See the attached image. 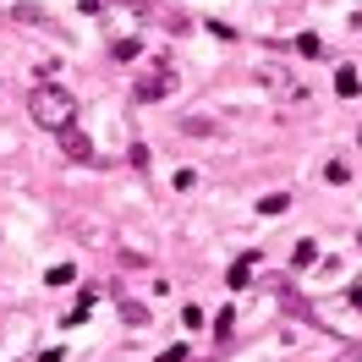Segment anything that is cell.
Instances as JSON below:
<instances>
[{
    "label": "cell",
    "mask_w": 362,
    "mask_h": 362,
    "mask_svg": "<svg viewBox=\"0 0 362 362\" xmlns=\"http://www.w3.org/2000/svg\"><path fill=\"white\" fill-rule=\"evenodd\" d=\"M335 93H346V99H351V93H362V83H357V71H351V66L335 71Z\"/></svg>",
    "instance_id": "cell-6"
},
{
    "label": "cell",
    "mask_w": 362,
    "mask_h": 362,
    "mask_svg": "<svg viewBox=\"0 0 362 362\" xmlns=\"http://www.w3.org/2000/svg\"><path fill=\"white\" fill-rule=\"evenodd\" d=\"M296 49H302L308 61H318V55H324V39H318V33H302V39H296Z\"/></svg>",
    "instance_id": "cell-7"
},
{
    "label": "cell",
    "mask_w": 362,
    "mask_h": 362,
    "mask_svg": "<svg viewBox=\"0 0 362 362\" xmlns=\"http://www.w3.org/2000/svg\"><path fill=\"white\" fill-rule=\"evenodd\" d=\"M357 137H362V132H357Z\"/></svg>",
    "instance_id": "cell-15"
},
{
    "label": "cell",
    "mask_w": 362,
    "mask_h": 362,
    "mask_svg": "<svg viewBox=\"0 0 362 362\" xmlns=\"http://www.w3.org/2000/svg\"><path fill=\"white\" fill-rule=\"evenodd\" d=\"M28 115H33L45 132H61V127H71V115H77V105H71V88H61V83L33 88V93H28Z\"/></svg>",
    "instance_id": "cell-1"
},
{
    "label": "cell",
    "mask_w": 362,
    "mask_h": 362,
    "mask_svg": "<svg viewBox=\"0 0 362 362\" xmlns=\"http://www.w3.org/2000/svg\"><path fill=\"white\" fill-rule=\"evenodd\" d=\"M71 274H77V269H71V264H55V269H49V274H45V280H49V286H66Z\"/></svg>",
    "instance_id": "cell-10"
},
{
    "label": "cell",
    "mask_w": 362,
    "mask_h": 362,
    "mask_svg": "<svg viewBox=\"0 0 362 362\" xmlns=\"http://www.w3.org/2000/svg\"><path fill=\"white\" fill-rule=\"evenodd\" d=\"M110 49H115V61H132V55H137V39H115Z\"/></svg>",
    "instance_id": "cell-9"
},
{
    "label": "cell",
    "mask_w": 362,
    "mask_h": 362,
    "mask_svg": "<svg viewBox=\"0 0 362 362\" xmlns=\"http://www.w3.org/2000/svg\"><path fill=\"white\" fill-rule=\"evenodd\" d=\"M170 93H176V71H170V66H154L148 77H137V99H143V105L170 99Z\"/></svg>",
    "instance_id": "cell-2"
},
{
    "label": "cell",
    "mask_w": 362,
    "mask_h": 362,
    "mask_svg": "<svg viewBox=\"0 0 362 362\" xmlns=\"http://www.w3.org/2000/svg\"><path fill=\"white\" fill-rule=\"evenodd\" d=\"M181 324L187 329H204V308H181Z\"/></svg>",
    "instance_id": "cell-11"
},
{
    "label": "cell",
    "mask_w": 362,
    "mask_h": 362,
    "mask_svg": "<svg viewBox=\"0 0 362 362\" xmlns=\"http://www.w3.org/2000/svg\"><path fill=\"white\" fill-rule=\"evenodd\" d=\"M324 181H335V187H340V181H346V165H340V159H329V165H324Z\"/></svg>",
    "instance_id": "cell-12"
},
{
    "label": "cell",
    "mask_w": 362,
    "mask_h": 362,
    "mask_svg": "<svg viewBox=\"0 0 362 362\" xmlns=\"http://www.w3.org/2000/svg\"><path fill=\"white\" fill-rule=\"evenodd\" d=\"M154 362H187V346H170V351H159Z\"/></svg>",
    "instance_id": "cell-13"
},
{
    "label": "cell",
    "mask_w": 362,
    "mask_h": 362,
    "mask_svg": "<svg viewBox=\"0 0 362 362\" xmlns=\"http://www.w3.org/2000/svg\"><path fill=\"white\" fill-rule=\"evenodd\" d=\"M351 308H362V286H351Z\"/></svg>",
    "instance_id": "cell-14"
},
{
    "label": "cell",
    "mask_w": 362,
    "mask_h": 362,
    "mask_svg": "<svg viewBox=\"0 0 362 362\" xmlns=\"http://www.w3.org/2000/svg\"><path fill=\"white\" fill-rule=\"evenodd\" d=\"M291 264H296V269H313V264H318V242H296Z\"/></svg>",
    "instance_id": "cell-5"
},
{
    "label": "cell",
    "mask_w": 362,
    "mask_h": 362,
    "mask_svg": "<svg viewBox=\"0 0 362 362\" xmlns=\"http://www.w3.org/2000/svg\"><path fill=\"white\" fill-rule=\"evenodd\" d=\"M286 209H291V198H286V192H269V198L258 204V214H286Z\"/></svg>",
    "instance_id": "cell-8"
},
{
    "label": "cell",
    "mask_w": 362,
    "mask_h": 362,
    "mask_svg": "<svg viewBox=\"0 0 362 362\" xmlns=\"http://www.w3.org/2000/svg\"><path fill=\"white\" fill-rule=\"evenodd\" d=\"M252 264H258V252H247V258H236V264H230V269H226L230 291H242V286H247V280H252Z\"/></svg>",
    "instance_id": "cell-3"
},
{
    "label": "cell",
    "mask_w": 362,
    "mask_h": 362,
    "mask_svg": "<svg viewBox=\"0 0 362 362\" xmlns=\"http://www.w3.org/2000/svg\"><path fill=\"white\" fill-rule=\"evenodd\" d=\"M61 148H66L71 159H88V154H93V148H88V137L77 132V127H61Z\"/></svg>",
    "instance_id": "cell-4"
}]
</instances>
